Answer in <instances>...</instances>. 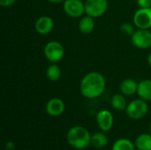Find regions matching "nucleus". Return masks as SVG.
Listing matches in <instances>:
<instances>
[{"label": "nucleus", "instance_id": "1", "mask_svg": "<svg viewBox=\"0 0 151 150\" xmlns=\"http://www.w3.org/2000/svg\"><path fill=\"white\" fill-rule=\"evenodd\" d=\"M106 88L104 76L98 72H90L83 76L80 83V90L87 99H96L103 95Z\"/></svg>", "mask_w": 151, "mask_h": 150}, {"label": "nucleus", "instance_id": "2", "mask_svg": "<svg viewBox=\"0 0 151 150\" xmlns=\"http://www.w3.org/2000/svg\"><path fill=\"white\" fill-rule=\"evenodd\" d=\"M91 137L89 131L81 126H74L71 127L66 133L68 144L78 150L87 149L91 145Z\"/></svg>", "mask_w": 151, "mask_h": 150}, {"label": "nucleus", "instance_id": "3", "mask_svg": "<svg viewBox=\"0 0 151 150\" xmlns=\"http://www.w3.org/2000/svg\"><path fill=\"white\" fill-rule=\"evenodd\" d=\"M149 111V105L146 101L139 98L131 101L126 109V113L131 119L139 120L143 118Z\"/></svg>", "mask_w": 151, "mask_h": 150}, {"label": "nucleus", "instance_id": "4", "mask_svg": "<svg viewBox=\"0 0 151 150\" xmlns=\"http://www.w3.org/2000/svg\"><path fill=\"white\" fill-rule=\"evenodd\" d=\"M43 53L48 61L51 64H57L63 59L65 56V49L59 42L50 41L44 46Z\"/></svg>", "mask_w": 151, "mask_h": 150}, {"label": "nucleus", "instance_id": "5", "mask_svg": "<svg viewBox=\"0 0 151 150\" xmlns=\"http://www.w3.org/2000/svg\"><path fill=\"white\" fill-rule=\"evenodd\" d=\"M85 13L94 19L103 16L108 9V0H85Z\"/></svg>", "mask_w": 151, "mask_h": 150}, {"label": "nucleus", "instance_id": "6", "mask_svg": "<svg viewBox=\"0 0 151 150\" xmlns=\"http://www.w3.org/2000/svg\"><path fill=\"white\" fill-rule=\"evenodd\" d=\"M132 44L140 50L151 47V32L149 29H137L131 36Z\"/></svg>", "mask_w": 151, "mask_h": 150}, {"label": "nucleus", "instance_id": "7", "mask_svg": "<svg viewBox=\"0 0 151 150\" xmlns=\"http://www.w3.org/2000/svg\"><path fill=\"white\" fill-rule=\"evenodd\" d=\"M134 27L139 29L151 28V8H140L133 17Z\"/></svg>", "mask_w": 151, "mask_h": 150}, {"label": "nucleus", "instance_id": "8", "mask_svg": "<svg viewBox=\"0 0 151 150\" xmlns=\"http://www.w3.org/2000/svg\"><path fill=\"white\" fill-rule=\"evenodd\" d=\"M63 9L66 15L71 18H81L85 13L84 2L81 0H65L63 3Z\"/></svg>", "mask_w": 151, "mask_h": 150}, {"label": "nucleus", "instance_id": "9", "mask_svg": "<svg viewBox=\"0 0 151 150\" xmlns=\"http://www.w3.org/2000/svg\"><path fill=\"white\" fill-rule=\"evenodd\" d=\"M96 120L98 128L103 132L110 131L114 125V117L111 111L108 110H101L96 113Z\"/></svg>", "mask_w": 151, "mask_h": 150}, {"label": "nucleus", "instance_id": "10", "mask_svg": "<svg viewBox=\"0 0 151 150\" xmlns=\"http://www.w3.org/2000/svg\"><path fill=\"white\" fill-rule=\"evenodd\" d=\"M65 110V104L60 98L54 97L50 99L45 106V111L48 115L51 117H58L64 113Z\"/></svg>", "mask_w": 151, "mask_h": 150}, {"label": "nucleus", "instance_id": "11", "mask_svg": "<svg viewBox=\"0 0 151 150\" xmlns=\"http://www.w3.org/2000/svg\"><path fill=\"white\" fill-rule=\"evenodd\" d=\"M54 27V20L50 16H41L39 17L35 23V31L42 35L50 34Z\"/></svg>", "mask_w": 151, "mask_h": 150}, {"label": "nucleus", "instance_id": "12", "mask_svg": "<svg viewBox=\"0 0 151 150\" xmlns=\"http://www.w3.org/2000/svg\"><path fill=\"white\" fill-rule=\"evenodd\" d=\"M138 83L133 79H125L119 84V91L126 96H132L137 94Z\"/></svg>", "mask_w": 151, "mask_h": 150}, {"label": "nucleus", "instance_id": "13", "mask_svg": "<svg viewBox=\"0 0 151 150\" xmlns=\"http://www.w3.org/2000/svg\"><path fill=\"white\" fill-rule=\"evenodd\" d=\"M137 95L141 99L151 102V80H142L138 82Z\"/></svg>", "mask_w": 151, "mask_h": 150}, {"label": "nucleus", "instance_id": "14", "mask_svg": "<svg viewBox=\"0 0 151 150\" xmlns=\"http://www.w3.org/2000/svg\"><path fill=\"white\" fill-rule=\"evenodd\" d=\"M78 28H79L80 32L82 34H90L95 28L94 18H92L88 15L82 16L78 23Z\"/></svg>", "mask_w": 151, "mask_h": 150}, {"label": "nucleus", "instance_id": "15", "mask_svg": "<svg viewBox=\"0 0 151 150\" xmlns=\"http://www.w3.org/2000/svg\"><path fill=\"white\" fill-rule=\"evenodd\" d=\"M109 143V139L108 136L102 131V132H97L92 134L91 137V145L98 149L105 148Z\"/></svg>", "mask_w": 151, "mask_h": 150}, {"label": "nucleus", "instance_id": "16", "mask_svg": "<svg viewBox=\"0 0 151 150\" xmlns=\"http://www.w3.org/2000/svg\"><path fill=\"white\" fill-rule=\"evenodd\" d=\"M134 145L138 150H151V133H142L137 136Z\"/></svg>", "mask_w": 151, "mask_h": 150}, {"label": "nucleus", "instance_id": "17", "mask_svg": "<svg viewBox=\"0 0 151 150\" xmlns=\"http://www.w3.org/2000/svg\"><path fill=\"white\" fill-rule=\"evenodd\" d=\"M111 107L115 109L116 111H126L128 103H127L126 95L120 93V94H116L111 97Z\"/></svg>", "mask_w": 151, "mask_h": 150}, {"label": "nucleus", "instance_id": "18", "mask_svg": "<svg viewBox=\"0 0 151 150\" xmlns=\"http://www.w3.org/2000/svg\"><path fill=\"white\" fill-rule=\"evenodd\" d=\"M135 149L134 143L127 138L117 140L111 147V150H135Z\"/></svg>", "mask_w": 151, "mask_h": 150}, {"label": "nucleus", "instance_id": "19", "mask_svg": "<svg viewBox=\"0 0 151 150\" xmlns=\"http://www.w3.org/2000/svg\"><path fill=\"white\" fill-rule=\"evenodd\" d=\"M61 74V69L57 64H51L46 69V77L50 81L56 82L59 80Z\"/></svg>", "mask_w": 151, "mask_h": 150}, {"label": "nucleus", "instance_id": "20", "mask_svg": "<svg viewBox=\"0 0 151 150\" xmlns=\"http://www.w3.org/2000/svg\"><path fill=\"white\" fill-rule=\"evenodd\" d=\"M120 31L126 34V35H128V36H132V34L134 33V27L133 24L131 23H128V22H125V23H122L121 26H120Z\"/></svg>", "mask_w": 151, "mask_h": 150}, {"label": "nucleus", "instance_id": "21", "mask_svg": "<svg viewBox=\"0 0 151 150\" xmlns=\"http://www.w3.org/2000/svg\"><path fill=\"white\" fill-rule=\"evenodd\" d=\"M139 8H151V0H137Z\"/></svg>", "mask_w": 151, "mask_h": 150}, {"label": "nucleus", "instance_id": "22", "mask_svg": "<svg viewBox=\"0 0 151 150\" xmlns=\"http://www.w3.org/2000/svg\"><path fill=\"white\" fill-rule=\"evenodd\" d=\"M16 1L17 0H0V5L3 7H9L14 4Z\"/></svg>", "mask_w": 151, "mask_h": 150}, {"label": "nucleus", "instance_id": "23", "mask_svg": "<svg viewBox=\"0 0 151 150\" xmlns=\"http://www.w3.org/2000/svg\"><path fill=\"white\" fill-rule=\"evenodd\" d=\"M5 149L14 150L15 149V143L13 141H7L5 143Z\"/></svg>", "mask_w": 151, "mask_h": 150}, {"label": "nucleus", "instance_id": "24", "mask_svg": "<svg viewBox=\"0 0 151 150\" xmlns=\"http://www.w3.org/2000/svg\"><path fill=\"white\" fill-rule=\"evenodd\" d=\"M47 1L51 4H61V3H64L65 0H47Z\"/></svg>", "mask_w": 151, "mask_h": 150}, {"label": "nucleus", "instance_id": "25", "mask_svg": "<svg viewBox=\"0 0 151 150\" xmlns=\"http://www.w3.org/2000/svg\"><path fill=\"white\" fill-rule=\"evenodd\" d=\"M148 64H149V66L151 68V52L148 56Z\"/></svg>", "mask_w": 151, "mask_h": 150}, {"label": "nucleus", "instance_id": "26", "mask_svg": "<svg viewBox=\"0 0 151 150\" xmlns=\"http://www.w3.org/2000/svg\"><path fill=\"white\" fill-rule=\"evenodd\" d=\"M150 133H151V122H150Z\"/></svg>", "mask_w": 151, "mask_h": 150}]
</instances>
